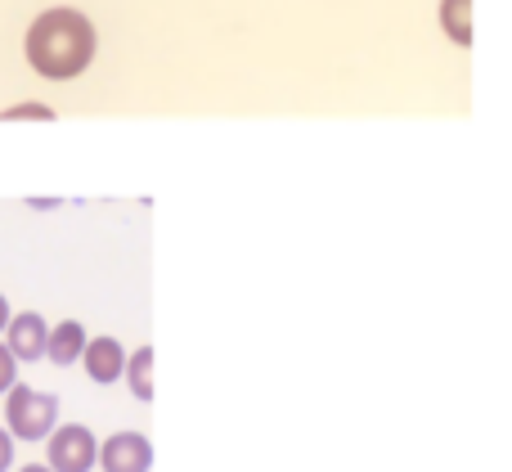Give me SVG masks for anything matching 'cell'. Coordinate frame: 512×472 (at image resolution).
Listing matches in <instances>:
<instances>
[{
  "label": "cell",
  "instance_id": "4",
  "mask_svg": "<svg viewBox=\"0 0 512 472\" xmlns=\"http://www.w3.org/2000/svg\"><path fill=\"white\" fill-rule=\"evenodd\" d=\"M95 464L104 472H149L153 468V441L144 432H113L99 441Z\"/></svg>",
  "mask_w": 512,
  "mask_h": 472
},
{
  "label": "cell",
  "instance_id": "1",
  "mask_svg": "<svg viewBox=\"0 0 512 472\" xmlns=\"http://www.w3.org/2000/svg\"><path fill=\"white\" fill-rule=\"evenodd\" d=\"M27 63H32L36 77L45 81H72L95 63V50H99V36H95V23H90L81 9H45V14L32 18L27 27Z\"/></svg>",
  "mask_w": 512,
  "mask_h": 472
},
{
  "label": "cell",
  "instance_id": "6",
  "mask_svg": "<svg viewBox=\"0 0 512 472\" xmlns=\"http://www.w3.org/2000/svg\"><path fill=\"white\" fill-rule=\"evenodd\" d=\"M81 365H86L90 383L113 387L117 378H122V369H126V351H122V342L117 338H90L86 351H81Z\"/></svg>",
  "mask_w": 512,
  "mask_h": 472
},
{
  "label": "cell",
  "instance_id": "10",
  "mask_svg": "<svg viewBox=\"0 0 512 472\" xmlns=\"http://www.w3.org/2000/svg\"><path fill=\"white\" fill-rule=\"evenodd\" d=\"M0 122H54V108L45 104H14L0 113Z\"/></svg>",
  "mask_w": 512,
  "mask_h": 472
},
{
  "label": "cell",
  "instance_id": "14",
  "mask_svg": "<svg viewBox=\"0 0 512 472\" xmlns=\"http://www.w3.org/2000/svg\"><path fill=\"white\" fill-rule=\"evenodd\" d=\"M18 472H50L45 464H27V468H18Z\"/></svg>",
  "mask_w": 512,
  "mask_h": 472
},
{
  "label": "cell",
  "instance_id": "5",
  "mask_svg": "<svg viewBox=\"0 0 512 472\" xmlns=\"http://www.w3.org/2000/svg\"><path fill=\"white\" fill-rule=\"evenodd\" d=\"M9 356L14 360H41L45 356V333H50V324H45V315H36V311H18V315H9Z\"/></svg>",
  "mask_w": 512,
  "mask_h": 472
},
{
  "label": "cell",
  "instance_id": "11",
  "mask_svg": "<svg viewBox=\"0 0 512 472\" xmlns=\"http://www.w3.org/2000/svg\"><path fill=\"white\" fill-rule=\"evenodd\" d=\"M14 383H18V360L9 356V347L0 342V396H5Z\"/></svg>",
  "mask_w": 512,
  "mask_h": 472
},
{
  "label": "cell",
  "instance_id": "7",
  "mask_svg": "<svg viewBox=\"0 0 512 472\" xmlns=\"http://www.w3.org/2000/svg\"><path fill=\"white\" fill-rule=\"evenodd\" d=\"M86 342H90V333L81 329V320H59V324H50V333H45V360L59 365V369H68V365L81 360Z\"/></svg>",
  "mask_w": 512,
  "mask_h": 472
},
{
  "label": "cell",
  "instance_id": "12",
  "mask_svg": "<svg viewBox=\"0 0 512 472\" xmlns=\"http://www.w3.org/2000/svg\"><path fill=\"white\" fill-rule=\"evenodd\" d=\"M9 464H14V437L0 428V472H9Z\"/></svg>",
  "mask_w": 512,
  "mask_h": 472
},
{
  "label": "cell",
  "instance_id": "2",
  "mask_svg": "<svg viewBox=\"0 0 512 472\" xmlns=\"http://www.w3.org/2000/svg\"><path fill=\"white\" fill-rule=\"evenodd\" d=\"M59 428V396L14 383L5 392V432L14 441H45Z\"/></svg>",
  "mask_w": 512,
  "mask_h": 472
},
{
  "label": "cell",
  "instance_id": "8",
  "mask_svg": "<svg viewBox=\"0 0 512 472\" xmlns=\"http://www.w3.org/2000/svg\"><path fill=\"white\" fill-rule=\"evenodd\" d=\"M122 378H126V383H131L135 401H153V347L131 351V356H126Z\"/></svg>",
  "mask_w": 512,
  "mask_h": 472
},
{
  "label": "cell",
  "instance_id": "13",
  "mask_svg": "<svg viewBox=\"0 0 512 472\" xmlns=\"http://www.w3.org/2000/svg\"><path fill=\"white\" fill-rule=\"evenodd\" d=\"M5 324H9V302H5V293H0V333H5Z\"/></svg>",
  "mask_w": 512,
  "mask_h": 472
},
{
  "label": "cell",
  "instance_id": "9",
  "mask_svg": "<svg viewBox=\"0 0 512 472\" xmlns=\"http://www.w3.org/2000/svg\"><path fill=\"white\" fill-rule=\"evenodd\" d=\"M441 27L454 45H472V0H441Z\"/></svg>",
  "mask_w": 512,
  "mask_h": 472
},
{
  "label": "cell",
  "instance_id": "3",
  "mask_svg": "<svg viewBox=\"0 0 512 472\" xmlns=\"http://www.w3.org/2000/svg\"><path fill=\"white\" fill-rule=\"evenodd\" d=\"M99 455V441L86 423H63L45 437V468L50 472H90Z\"/></svg>",
  "mask_w": 512,
  "mask_h": 472
}]
</instances>
